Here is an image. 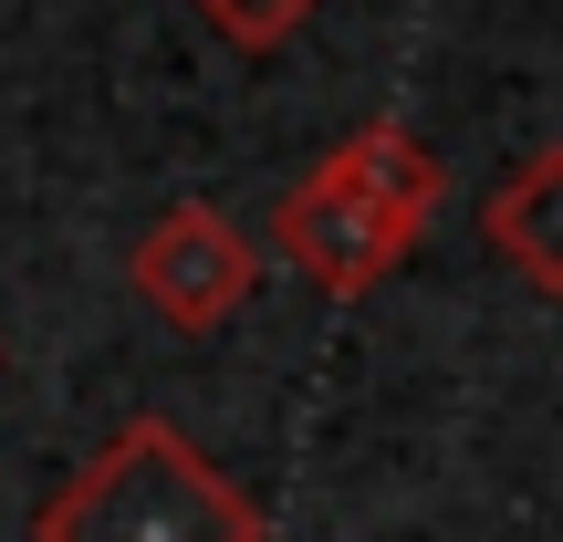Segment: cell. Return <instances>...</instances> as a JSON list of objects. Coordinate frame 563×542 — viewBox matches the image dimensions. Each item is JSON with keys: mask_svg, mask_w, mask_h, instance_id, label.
<instances>
[{"mask_svg": "<svg viewBox=\"0 0 563 542\" xmlns=\"http://www.w3.org/2000/svg\"><path fill=\"white\" fill-rule=\"evenodd\" d=\"M32 542H272V532H262V501L220 460L188 449V428L125 418L32 511Z\"/></svg>", "mask_w": 563, "mask_h": 542, "instance_id": "1", "label": "cell"}, {"mask_svg": "<svg viewBox=\"0 0 563 542\" xmlns=\"http://www.w3.org/2000/svg\"><path fill=\"white\" fill-rule=\"evenodd\" d=\"M262 251L272 262H292L313 292H334V302H355V292H376L386 272L418 251V230L397 220V209L376 199V188L355 178V167L323 146L313 167H302L292 188L272 199V230H262Z\"/></svg>", "mask_w": 563, "mask_h": 542, "instance_id": "2", "label": "cell"}, {"mask_svg": "<svg viewBox=\"0 0 563 542\" xmlns=\"http://www.w3.org/2000/svg\"><path fill=\"white\" fill-rule=\"evenodd\" d=\"M125 281H136V302L167 334H220V323L262 292V241H251L220 199H167L157 220H146V241L125 251Z\"/></svg>", "mask_w": 563, "mask_h": 542, "instance_id": "3", "label": "cell"}, {"mask_svg": "<svg viewBox=\"0 0 563 542\" xmlns=\"http://www.w3.org/2000/svg\"><path fill=\"white\" fill-rule=\"evenodd\" d=\"M481 241L501 251L532 292L563 302V146H532V157L481 199Z\"/></svg>", "mask_w": 563, "mask_h": 542, "instance_id": "4", "label": "cell"}, {"mask_svg": "<svg viewBox=\"0 0 563 542\" xmlns=\"http://www.w3.org/2000/svg\"><path fill=\"white\" fill-rule=\"evenodd\" d=\"M313 11H323V0H199V21L230 42V53H282Z\"/></svg>", "mask_w": 563, "mask_h": 542, "instance_id": "5", "label": "cell"}]
</instances>
